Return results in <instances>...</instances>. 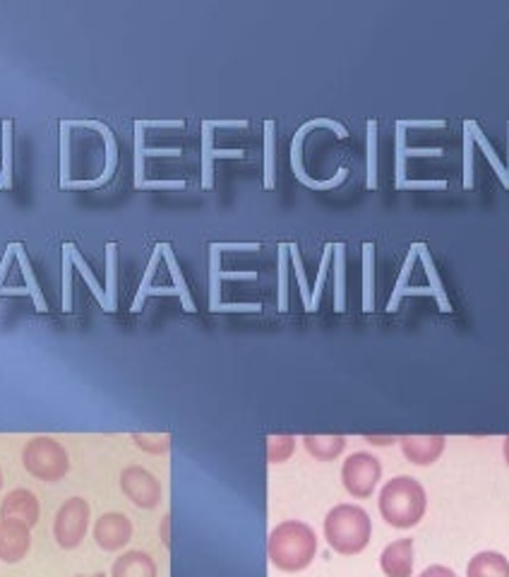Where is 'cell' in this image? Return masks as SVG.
<instances>
[{"mask_svg":"<svg viewBox=\"0 0 509 577\" xmlns=\"http://www.w3.org/2000/svg\"><path fill=\"white\" fill-rule=\"evenodd\" d=\"M267 556L272 566L282 573H301L317 556V534L310 524L286 520L276 524L267 539Z\"/></svg>","mask_w":509,"mask_h":577,"instance_id":"6da1fadb","label":"cell"},{"mask_svg":"<svg viewBox=\"0 0 509 577\" xmlns=\"http://www.w3.org/2000/svg\"><path fill=\"white\" fill-rule=\"evenodd\" d=\"M380 516L394 530H411L423 520L428 510V494L414 476H394L382 486L377 498Z\"/></svg>","mask_w":509,"mask_h":577,"instance_id":"7a4b0ae2","label":"cell"},{"mask_svg":"<svg viewBox=\"0 0 509 577\" xmlns=\"http://www.w3.org/2000/svg\"><path fill=\"white\" fill-rule=\"evenodd\" d=\"M373 536L371 516L353 504H341L327 512L325 518V539L339 556H355L365 551Z\"/></svg>","mask_w":509,"mask_h":577,"instance_id":"3957f363","label":"cell"},{"mask_svg":"<svg viewBox=\"0 0 509 577\" xmlns=\"http://www.w3.org/2000/svg\"><path fill=\"white\" fill-rule=\"evenodd\" d=\"M22 464L30 476L46 484H56L70 469L68 450L54 435H34L22 450Z\"/></svg>","mask_w":509,"mask_h":577,"instance_id":"277c9868","label":"cell"},{"mask_svg":"<svg viewBox=\"0 0 509 577\" xmlns=\"http://www.w3.org/2000/svg\"><path fill=\"white\" fill-rule=\"evenodd\" d=\"M89 522H92V508H89L87 500L80 496L68 498L54 518L56 544L66 551L78 548L84 542Z\"/></svg>","mask_w":509,"mask_h":577,"instance_id":"5b68a950","label":"cell"},{"mask_svg":"<svg viewBox=\"0 0 509 577\" xmlns=\"http://www.w3.org/2000/svg\"><path fill=\"white\" fill-rule=\"evenodd\" d=\"M382 479V464L371 453H353L343 460L341 484L353 498H371Z\"/></svg>","mask_w":509,"mask_h":577,"instance_id":"8992f818","label":"cell"},{"mask_svg":"<svg viewBox=\"0 0 509 577\" xmlns=\"http://www.w3.org/2000/svg\"><path fill=\"white\" fill-rule=\"evenodd\" d=\"M320 125H325V128H329V131H335L339 137H349V131L343 128V125L337 123V121H329V118H315V121H308L305 125H301V128H298L296 135H294V145H291V165H294V173H296V179H298L301 183H305L308 188H313V191H329V188H337L339 183L347 181L349 169H339L335 179H329V181H313L310 176L303 171V165H301V152H303L305 133H310L313 128H320Z\"/></svg>","mask_w":509,"mask_h":577,"instance_id":"52a82bcc","label":"cell"},{"mask_svg":"<svg viewBox=\"0 0 509 577\" xmlns=\"http://www.w3.org/2000/svg\"><path fill=\"white\" fill-rule=\"evenodd\" d=\"M121 491L133 506L143 510H155L161 504V482L139 464H131L121 472Z\"/></svg>","mask_w":509,"mask_h":577,"instance_id":"ba28073f","label":"cell"},{"mask_svg":"<svg viewBox=\"0 0 509 577\" xmlns=\"http://www.w3.org/2000/svg\"><path fill=\"white\" fill-rule=\"evenodd\" d=\"M133 539V522L125 512H104L97 522H94V542L101 551H121Z\"/></svg>","mask_w":509,"mask_h":577,"instance_id":"9c48e42d","label":"cell"},{"mask_svg":"<svg viewBox=\"0 0 509 577\" xmlns=\"http://www.w3.org/2000/svg\"><path fill=\"white\" fill-rule=\"evenodd\" d=\"M32 548V527L20 520H0V561L15 566Z\"/></svg>","mask_w":509,"mask_h":577,"instance_id":"30bf717a","label":"cell"},{"mask_svg":"<svg viewBox=\"0 0 509 577\" xmlns=\"http://www.w3.org/2000/svg\"><path fill=\"white\" fill-rule=\"evenodd\" d=\"M42 518V506L30 488H15L0 500V520H20L34 527Z\"/></svg>","mask_w":509,"mask_h":577,"instance_id":"8fae6325","label":"cell"},{"mask_svg":"<svg viewBox=\"0 0 509 577\" xmlns=\"http://www.w3.org/2000/svg\"><path fill=\"white\" fill-rule=\"evenodd\" d=\"M401 453L411 464H418V467H430L436 464L442 453H444V435H401L399 438Z\"/></svg>","mask_w":509,"mask_h":577,"instance_id":"7c38bea8","label":"cell"},{"mask_svg":"<svg viewBox=\"0 0 509 577\" xmlns=\"http://www.w3.org/2000/svg\"><path fill=\"white\" fill-rule=\"evenodd\" d=\"M72 125H82V128H94L99 131L101 135H104V143H106V167H104V173L99 176V179L94 181H68V183H60V188H72V191H89V188H99L104 185L113 171H116V165H118V145H116V137H113L109 125H104L101 121H70Z\"/></svg>","mask_w":509,"mask_h":577,"instance_id":"4fadbf2b","label":"cell"},{"mask_svg":"<svg viewBox=\"0 0 509 577\" xmlns=\"http://www.w3.org/2000/svg\"><path fill=\"white\" fill-rule=\"evenodd\" d=\"M380 568L385 577H411L414 575V539L404 536L385 546L380 554Z\"/></svg>","mask_w":509,"mask_h":577,"instance_id":"5bb4252c","label":"cell"},{"mask_svg":"<svg viewBox=\"0 0 509 577\" xmlns=\"http://www.w3.org/2000/svg\"><path fill=\"white\" fill-rule=\"evenodd\" d=\"M111 577H159V568L147 551H125L113 561Z\"/></svg>","mask_w":509,"mask_h":577,"instance_id":"9a60e30c","label":"cell"},{"mask_svg":"<svg viewBox=\"0 0 509 577\" xmlns=\"http://www.w3.org/2000/svg\"><path fill=\"white\" fill-rule=\"evenodd\" d=\"M212 131H214V121H202V188H207V191L214 185V159L216 157L240 159L246 155L244 149H214Z\"/></svg>","mask_w":509,"mask_h":577,"instance_id":"2e32d148","label":"cell"},{"mask_svg":"<svg viewBox=\"0 0 509 577\" xmlns=\"http://www.w3.org/2000/svg\"><path fill=\"white\" fill-rule=\"evenodd\" d=\"M466 577H509V561L498 551H480L468 561Z\"/></svg>","mask_w":509,"mask_h":577,"instance_id":"e0dca14e","label":"cell"},{"mask_svg":"<svg viewBox=\"0 0 509 577\" xmlns=\"http://www.w3.org/2000/svg\"><path fill=\"white\" fill-rule=\"evenodd\" d=\"M303 448L308 450V455L320 462L337 460L343 448H347V438L343 435H303Z\"/></svg>","mask_w":509,"mask_h":577,"instance_id":"ac0fdd59","label":"cell"},{"mask_svg":"<svg viewBox=\"0 0 509 577\" xmlns=\"http://www.w3.org/2000/svg\"><path fill=\"white\" fill-rule=\"evenodd\" d=\"M133 128H135V188H139L143 185V176H145V157L147 155H178V149H147L143 121H135Z\"/></svg>","mask_w":509,"mask_h":577,"instance_id":"d6986e66","label":"cell"},{"mask_svg":"<svg viewBox=\"0 0 509 577\" xmlns=\"http://www.w3.org/2000/svg\"><path fill=\"white\" fill-rule=\"evenodd\" d=\"M276 123L264 121V188H274V159H276Z\"/></svg>","mask_w":509,"mask_h":577,"instance_id":"ffe728a7","label":"cell"},{"mask_svg":"<svg viewBox=\"0 0 509 577\" xmlns=\"http://www.w3.org/2000/svg\"><path fill=\"white\" fill-rule=\"evenodd\" d=\"M296 450L294 435H270L267 438V462L282 464L286 462Z\"/></svg>","mask_w":509,"mask_h":577,"instance_id":"44dd1931","label":"cell"},{"mask_svg":"<svg viewBox=\"0 0 509 577\" xmlns=\"http://www.w3.org/2000/svg\"><path fill=\"white\" fill-rule=\"evenodd\" d=\"M133 441L147 455H167L171 450L169 433H133Z\"/></svg>","mask_w":509,"mask_h":577,"instance_id":"7402d4cb","label":"cell"},{"mask_svg":"<svg viewBox=\"0 0 509 577\" xmlns=\"http://www.w3.org/2000/svg\"><path fill=\"white\" fill-rule=\"evenodd\" d=\"M116 258L118 246L106 244V310H116Z\"/></svg>","mask_w":509,"mask_h":577,"instance_id":"603a6c76","label":"cell"},{"mask_svg":"<svg viewBox=\"0 0 509 577\" xmlns=\"http://www.w3.org/2000/svg\"><path fill=\"white\" fill-rule=\"evenodd\" d=\"M377 185V123L367 121V188Z\"/></svg>","mask_w":509,"mask_h":577,"instance_id":"cb8c5ba5","label":"cell"},{"mask_svg":"<svg viewBox=\"0 0 509 577\" xmlns=\"http://www.w3.org/2000/svg\"><path fill=\"white\" fill-rule=\"evenodd\" d=\"M70 253H72V265H75V268H78V270L82 272V278H84V282L89 284V288H92V292H94L97 301H99V304H101V306H104V308H106V294H104V288H101V286H99V282H97V278H94V272H92V268H89V265H87V262H84V258H82V253H80V250H78V248H75V246H72V250H70Z\"/></svg>","mask_w":509,"mask_h":577,"instance_id":"d4e9b609","label":"cell"},{"mask_svg":"<svg viewBox=\"0 0 509 577\" xmlns=\"http://www.w3.org/2000/svg\"><path fill=\"white\" fill-rule=\"evenodd\" d=\"M161 256L167 258L169 262V270H171V278L178 286V294H181V298L185 301V308L188 310H193V301H190V294H188V288H185V282H183V274H181V268H178V262H176V256H173V250L169 244H161Z\"/></svg>","mask_w":509,"mask_h":577,"instance_id":"484cf974","label":"cell"},{"mask_svg":"<svg viewBox=\"0 0 509 577\" xmlns=\"http://www.w3.org/2000/svg\"><path fill=\"white\" fill-rule=\"evenodd\" d=\"M72 244L63 246V306L72 308Z\"/></svg>","mask_w":509,"mask_h":577,"instance_id":"4316f807","label":"cell"},{"mask_svg":"<svg viewBox=\"0 0 509 577\" xmlns=\"http://www.w3.org/2000/svg\"><path fill=\"white\" fill-rule=\"evenodd\" d=\"M15 256H18V262H20L22 272H24V280H27V284H30V294L34 296L36 306H39V310H46L44 296H42V292H39V286H36L34 272H32V268H30V260H27V256H24V248H22V244H15Z\"/></svg>","mask_w":509,"mask_h":577,"instance_id":"83f0119b","label":"cell"},{"mask_svg":"<svg viewBox=\"0 0 509 577\" xmlns=\"http://www.w3.org/2000/svg\"><path fill=\"white\" fill-rule=\"evenodd\" d=\"M363 270H365V310L373 306V270H375V248L363 244Z\"/></svg>","mask_w":509,"mask_h":577,"instance_id":"f1b7e54d","label":"cell"},{"mask_svg":"<svg viewBox=\"0 0 509 577\" xmlns=\"http://www.w3.org/2000/svg\"><path fill=\"white\" fill-rule=\"evenodd\" d=\"M332 258H335V244H327V246H325V256H323V262H320V272H317L315 292H313V298H310V310H315V308H317V304H320V294H323L325 278H327V270H329V262H332Z\"/></svg>","mask_w":509,"mask_h":577,"instance_id":"f546056e","label":"cell"},{"mask_svg":"<svg viewBox=\"0 0 509 577\" xmlns=\"http://www.w3.org/2000/svg\"><path fill=\"white\" fill-rule=\"evenodd\" d=\"M289 258H291V262H294V270H296V278H298V284H301V294H303L305 306L310 308V288H308V280H305V268H303L301 250H298L296 244H289Z\"/></svg>","mask_w":509,"mask_h":577,"instance_id":"4dcf8cb0","label":"cell"},{"mask_svg":"<svg viewBox=\"0 0 509 577\" xmlns=\"http://www.w3.org/2000/svg\"><path fill=\"white\" fill-rule=\"evenodd\" d=\"M343 250H347V246L343 244L335 246V272H337L335 294H337V308L339 310L343 308V270H347V253H343Z\"/></svg>","mask_w":509,"mask_h":577,"instance_id":"1f68e13d","label":"cell"},{"mask_svg":"<svg viewBox=\"0 0 509 577\" xmlns=\"http://www.w3.org/2000/svg\"><path fill=\"white\" fill-rule=\"evenodd\" d=\"M159 260H161V244L155 248V253H151L149 268H147V274H145V280H143V286H139V292H137L133 310H139V306H143L145 296L149 294V282H151V278H155V272H157V268H159Z\"/></svg>","mask_w":509,"mask_h":577,"instance_id":"d6a6232c","label":"cell"},{"mask_svg":"<svg viewBox=\"0 0 509 577\" xmlns=\"http://www.w3.org/2000/svg\"><path fill=\"white\" fill-rule=\"evenodd\" d=\"M3 179L12 185V121H3Z\"/></svg>","mask_w":509,"mask_h":577,"instance_id":"836d02e7","label":"cell"},{"mask_svg":"<svg viewBox=\"0 0 509 577\" xmlns=\"http://www.w3.org/2000/svg\"><path fill=\"white\" fill-rule=\"evenodd\" d=\"M286 270H289V246H279V306H286Z\"/></svg>","mask_w":509,"mask_h":577,"instance_id":"e575fe53","label":"cell"},{"mask_svg":"<svg viewBox=\"0 0 509 577\" xmlns=\"http://www.w3.org/2000/svg\"><path fill=\"white\" fill-rule=\"evenodd\" d=\"M210 250H212V268H210V274H212V306L219 310V280H222L219 253H222V250H216L214 246H210Z\"/></svg>","mask_w":509,"mask_h":577,"instance_id":"d590c367","label":"cell"},{"mask_svg":"<svg viewBox=\"0 0 509 577\" xmlns=\"http://www.w3.org/2000/svg\"><path fill=\"white\" fill-rule=\"evenodd\" d=\"M139 188H147V191H183L185 181H143Z\"/></svg>","mask_w":509,"mask_h":577,"instance_id":"8d00e7d4","label":"cell"},{"mask_svg":"<svg viewBox=\"0 0 509 577\" xmlns=\"http://www.w3.org/2000/svg\"><path fill=\"white\" fill-rule=\"evenodd\" d=\"M444 185H448L444 181H411V183L404 181L397 188H399V191H401V188H414V191H428V188H444Z\"/></svg>","mask_w":509,"mask_h":577,"instance_id":"74e56055","label":"cell"},{"mask_svg":"<svg viewBox=\"0 0 509 577\" xmlns=\"http://www.w3.org/2000/svg\"><path fill=\"white\" fill-rule=\"evenodd\" d=\"M418 577H456V573L452 568H448V566H430Z\"/></svg>","mask_w":509,"mask_h":577,"instance_id":"f35d334b","label":"cell"},{"mask_svg":"<svg viewBox=\"0 0 509 577\" xmlns=\"http://www.w3.org/2000/svg\"><path fill=\"white\" fill-rule=\"evenodd\" d=\"M216 250H260V244H212Z\"/></svg>","mask_w":509,"mask_h":577,"instance_id":"ab89813d","label":"cell"},{"mask_svg":"<svg viewBox=\"0 0 509 577\" xmlns=\"http://www.w3.org/2000/svg\"><path fill=\"white\" fill-rule=\"evenodd\" d=\"M471 152H474V143H471V133L466 128V188H471Z\"/></svg>","mask_w":509,"mask_h":577,"instance_id":"60d3db41","label":"cell"},{"mask_svg":"<svg viewBox=\"0 0 509 577\" xmlns=\"http://www.w3.org/2000/svg\"><path fill=\"white\" fill-rule=\"evenodd\" d=\"M12 256H15V244H10V246H8V253H5L3 262H0V282H3V278H5V272H8L10 262H12Z\"/></svg>","mask_w":509,"mask_h":577,"instance_id":"b9f144b4","label":"cell"},{"mask_svg":"<svg viewBox=\"0 0 509 577\" xmlns=\"http://www.w3.org/2000/svg\"><path fill=\"white\" fill-rule=\"evenodd\" d=\"M365 441H367V443H373V445H392L394 441H397V438H392V435H387V438H375V435H367Z\"/></svg>","mask_w":509,"mask_h":577,"instance_id":"7bdbcfd3","label":"cell"},{"mask_svg":"<svg viewBox=\"0 0 509 577\" xmlns=\"http://www.w3.org/2000/svg\"><path fill=\"white\" fill-rule=\"evenodd\" d=\"M502 450H505V460H507V464H509V435L505 438V445H502Z\"/></svg>","mask_w":509,"mask_h":577,"instance_id":"ee69618b","label":"cell"},{"mask_svg":"<svg viewBox=\"0 0 509 577\" xmlns=\"http://www.w3.org/2000/svg\"><path fill=\"white\" fill-rule=\"evenodd\" d=\"M0 188H5V179H3V171H0Z\"/></svg>","mask_w":509,"mask_h":577,"instance_id":"f6af8a7d","label":"cell"},{"mask_svg":"<svg viewBox=\"0 0 509 577\" xmlns=\"http://www.w3.org/2000/svg\"><path fill=\"white\" fill-rule=\"evenodd\" d=\"M0 491H3V469H0Z\"/></svg>","mask_w":509,"mask_h":577,"instance_id":"bcb514c9","label":"cell"},{"mask_svg":"<svg viewBox=\"0 0 509 577\" xmlns=\"http://www.w3.org/2000/svg\"><path fill=\"white\" fill-rule=\"evenodd\" d=\"M78 577H104V575H101V573H97V575H78Z\"/></svg>","mask_w":509,"mask_h":577,"instance_id":"7dc6e473","label":"cell"}]
</instances>
